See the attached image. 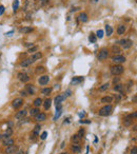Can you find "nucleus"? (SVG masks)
<instances>
[{"label":"nucleus","mask_w":137,"mask_h":154,"mask_svg":"<svg viewBox=\"0 0 137 154\" xmlns=\"http://www.w3.org/2000/svg\"><path fill=\"white\" fill-rule=\"evenodd\" d=\"M34 93H35V89H34L31 84H29V86H27V94L33 95Z\"/></svg>","instance_id":"473e14b6"},{"label":"nucleus","mask_w":137,"mask_h":154,"mask_svg":"<svg viewBox=\"0 0 137 154\" xmlns=\"http://www.w3.org/2000/svg\"><path fill=\"white\" fill-rule=\"evenodd\" d=\"M41 57H42V53L41 52H37V53H34L33 56H32V58H33L34 61H36V60H38V59H40Z\"/></svg>","instance_id":"4be33fe9"},{"label":"nucleus","mask_w":137,"mask_h":154,"mask_svg":"<svg viewBox=\"0 0 137 154\" xmlns=\"http://www.w3.org/2000/svg\"><path fill=\"white\" fill-rule=\"evenodd\" d=\"M136 115H137V113H136V112H134L133 114H130V115L126 116L124 119H123L124 126H126V127H130L131 124H132V122H133V119H136Z\"/></svg>","instance_id":"7ed1b4c3"},{"label":"nucleus","mask_w":137,"mask_h":154,"mask_svg":"<svg viewBox=\"0 0 137 154\" xmlns=\"http://www.w3.org/2000/svg\"><path fill=\"white\" fill-rule=\"evenodd\" d=\"M35 118H36V121H38V122L44 121V120L46 119V114L45 113H40L39 112V113L35 116Z\"/></svg>","instance_id":"f8f14e48"},{"label":"nucleus","mask_w":137,"mask_h":154,"mask_svg":"<svg viewBox=\"0 0 137 154\" xmlns=\"http://www.w3.org/2000/svg\"><path fill=\"white\" fill-rule=\"evenodd\" d=\"M109 82H107V83H104V84H102V86H100V88H99V91H101V92H103V91H105V90H107V89H109Z\"/></svg>","instance_id":"f704fd0d"},{"label":"nucleus","mask_w":137,"mask_h":154,"mask_svg":"<svg viewBox=\"0 0 137 154\" xmlns=\"http://www.w3.org/2000/svg\"><path fill=\"white\" fill-rule=\"evenodd\" d=\"M112 111H113V107H112L111 103H109V105H105L104 107H102L100 110H99L98 114L100 116H109L110 114L112 113Z\"/></svg>","instance_id":"f257e3e1"},{"label":"nucleus","mask_w":137,"mask_h":154,"mask_svg":"<svg viewBox=\"0 0 137 154\" xmlns=\"http://www.w3.org/2000/svg\"><path fill=\"white\" fill-rule=\"evenodd\" d=\"M71 140L73 141L74 143H76V145H77V143H79V141H80V137L78 136V134H75V135H73V136H72Z\"/></svg>","instance_id":"393cba45"},{"label":"nucleus","mask_w":137,"mask_h":154,"mask_svg":"<svg viewBox=\"0 0 137 154\" xmlns=\"http://www.w3.org/2000/svg\"><path fill=\"white\" fill-rule=\"evenodd\" d=\"M27 114V111L26 110H21V111H19L18 113L16 114V119H22L23 117H25V115Z\"/></svg>","instance_id":"4468645a"},{"label":"nucleus","mask_w":137,"mask_h":154,"mask_svg":"<svg viewBox=\"0 0 137 154\" xmlns=\"http://www.w3.org/2000/svg\"><path fill=\"white\" fill-rule=\"evenodd\" d=\"M105 33H107V36L112 35V33H113V29H112V26H110V25H105Z\"/></svg>","instance_id":"c756f323"},{"label":"nucleus","mask_w":137,"mask_h":154,"mask_svg":"<svg viewBox=\"0 0 137 154\" xmlns=\"http://www.w3.org/2000/svg\"><path fill=\"white\" fill-rule=\"evenodd\" d=\"M42 1H48V0H42Z\"/></svg>","instance_id":"864d4df0"},{"label":"nucleus","mask_w":137,"mask_h":154,"mask_svg":"<svg viewBox=\"0 0 137 154\" xmlns=\"http://www.w3.org/2000/svg\"><path fill=\"white\" fill-rule=\"evenodd\" d=\"M40 112V110L38 109V108H33V109H31L30 110V114H31V116H36L38 113Z\"/></svg>","instance_id":"5701e85b"},{"label":"nucleus","mask_w":137,"mask_h":154,"mask_svg":"<svg viewBox=\"0 0 137 154\" xmlns=\"http://www.w3.org/2000/svg\"><path fill=\"white\" fill-rule=\"evenodd\" d=\"M60 154H67V152H62V153H60Z\"/></svg>","instance_id":"8fccbe9b"},{"label":"nucleus","mask_w":137,"mask_h":154,"mask_svg":"<svg viewBox=\"0 0 137 154\" xmlns=\"http://www.w3.org/2000/svg\"><path fill=\"white\" fill-rule=\"evenodd\" d=\"M119 43L123 49H130L133 45V41L130 39H121L119 41Z\"/></svg>","instance_id":"20e7f679"},{"label":"nucleus","mask_w":137,"mask_h":154,"mask_svg":"<svg viewBox=\"0 0 137 154\" xmlns=\"http://www.w3.org/2000/svg\"><path fill=\"white\" fill-rule=\"evenodd\" d=\"M12 105H13L14 109H19V108L23 105V99L22 98H15L14 100H13Z\"/></svg>","instance_id":"6e6552de"},{"label":"nucleus","mask_w":137,"mask_h":154,"mask_svg":"<svg viewBox=\"0 0 137 154\" xmlns=\"http://www.w3.org/2000/svg\"><path fill=\"white\" fill-rule=\"evenodd\" d=\"M52 90H53L52 88H44V89H42L41 90V93L43 95H50L51 92H52Z\"/></svg>","instance_id":"bb28decb"},{"label":"nucleus","mask_w":137,"mask_h":154,"mask_svg":"<svg viewBox=\"0 0 137 154\" xmlns=\"http://www.w3.org/2000/svg\"><path fill=\"white\" fill-rule=\"evenodd\" d=\"M96 37H98V38H102L103 37V31L102 30H98V31H97Z\"/></svg>","instance_id":"e433bc0d"},{"label":"nucleus","mask_w":137,"mask_h":154,"mask_svg":"<svg viewBox=\"0 0 137 154\" xmlns=\"http://www.w3.org/2000/svg\"><path fill=\"white\" fill-rule=\"evenodd\" d=\"M42 103H43L44 109H45V110H48V109L51 108V105H52V100H51L50 98H48V99H45V100H44Z\"/></svg>","instance_id":"6ab92c4d"},{"label":"nucleus","mask_w":137,"mask_h":154,"mask_svg":"<svg viewBox=\"0 0 137 154\" xmlns=\"http://www.w3.org/2000/svg\"><path fill=\"white\" fill-rule=\"evenodd\" d=\"M82 80H83V78L82 77H76V78H73V79H72V83H79V82H81Z\"/></svg>","instance_id":"2f4dec72"},{"label":"nucleus","mask_w":137,"mask_h":154,"mask_svg":"<svg viewBox=\"0 0 137 154\" xmlns=\"http://www.w3.org/2000/svg\"><path fill=\"white\" fill-rule=\"evenodd\" d=\"M112 60H113L116 64H121V63H123L124 61H126V57L122 56V55H116V56H114L113 58H112Z\"/></svg>","instance_id":"423d86ee"},{"label":"nucleus","mask_w":137,"mask_h":154,"mask_svg":"<svg viewBox=\"0 0 137 154\" xmlns=\"http://www.w3.org/2000/svg\"><path fill=\"white\" fill-rule=\"evenodd\" d=\"M36 51H38V46H36V45H33L32 48L29 49V52L30 53H35Z\"/></svg>","instance_id":"4c0bfd02"},{"label":"nucleus","mask_w":137,"mask_h":154,"mask_svg":"<svg viewBox=\"0 0 137 154\" xmlns=\"http://www.w3.org/2000/svg\"><path fill=\"white\" fill-rule=\"evenodd\" d=\"M40 128H41V126H40V124H36V127H35V129H34L33 132H35V133H37V134H39V133H38V131L40 130Z\"/></svg>","instance_id":"a19ab883"},{"label":"nucleus","mask_w":137,"mask_h":154,"mask_svg":"<svg viewBox=\"0 0 137 154\" xmlns=\"http://www.w3.org/2000/svg\"><path fill=\"white\" fill-rule=\"evenodd\" d=\"M112 51H113L114 54H117V55H119V53H120V49L118 48V46H116V45L112 46Z\"/></svg>","instance_id":"72a5a7b5"},{"label":"nucleus","mask_w":137,"mask_h":154,"mask_svg":"<svg viewBox=\"0 0 137 154\" xmlns=\"http://www.w3.org/2000/svg\"><path fill=\"white\" fill-rule=\"evenodd\" d=\"M2 143H3L5 147H7V146H11V145H14V139H13V138H3V140H2Z\"/></svg>","instance_id":"dca6fc26"},{"label":"nucleus","mask_w":137,"mask_h":154,"mask_svg":"<svg viewBox=\"0 0 137 154\" xmlns=\"http://www.w3.org/2000/svg\"><path fill=\"white\" fill-rule=\"evenodd\" d=\"M130 154H137V148L136 147H133L132 149H131Z\"/></svg>","instance_id":"79ce46f5"},{"label":"nucleus","mask_w":137,"mask_h":154,"mask_svg":"<svg viewBox=\"0 0 137 154\" xmlns=\"http://www.w3.org/2000/svg\"><path fill=\"white\" fill-rule=\"evenodd\" d=\"M112 101H113V97H111V96H104L101 98V102L105 103V105H109V103H111Z\"/></svg>","instance_id":"2eb2a0df"},{"label":"nucleus","mask_w":137,"mask_h":154,"mask_svg":"<svg viewBox=\"0 0 137 154\" xmlns=\"http://www.w3.org/2000/svg\"><path fill=\"white\" fill-rule=\"evenodd\" d=\"M24 45H25V46H27V48H32V46H33L34 44H33V43H31V42H26V43H25Z\"/></svg>","instance_id":"c03bdc74"},{"label":"nucleus","mask_w":137,"mask_h":154,"mask_svg":"<svg viewBox=\"0 0 137 154\" xmlns=\"http://www.w3.org/2000/svg\"><path fill=\"white\" fill-rule=\"evenodd\" d=\"M113 82H114V83H117V82H119V78H115V79H114L113 80Z\"/></svg>","instance_id":"de8ad7c7"},{"label":"nucleus","mask_w":137,"mask_h":154,"mask_svg":"<svg viewBox=\"0 0 137 154\" xmlns=\"http://www.w3.org/2000/svg\"><path fill=\"white\" fill-rule=\"evenodd\" d=\"M18 6H19V1L18 0H14V3H13V10H14V12L18 10Z\"/></svg>","instance_id":"c9c22d12"},{"label":"nucleus","mask_w":137,"mask_h":154,"mask_svg":"<svg viewBox=\"0 0 137 154\" xmlns=\"http://www.w3.org/2000/svg\"><path fill=\"white\" fill-rule=\"evenodd\" d=\"M107 56H109V51H107V49H102L98 54V60H101V61L104 60V59L107 58Z\"/></svg>","instance_id":"39448f33"},{"label":"nucleus","mask_w":137,"mask_h":154,"mask_svg":"<svg viewBox=\"0 0 137 154\" xmlns=\"http://www.w3.org/2000/svg\"><path fill=\"white\" fill-rule=\"evenodd\" d=\"M48 81H50V77H48V75L40 76L39 79H38V83H39L40 86H45V84L48 83Z\"/></svg>","instance_id":"0eeeda50"},{"label":"nucleus","mask_w":137,"mask_h":154,"mask_svg":"<svg viewBox=\"0 0 137 154\" xmlns=\"http://www.w3.org/2000/svg\"><path fill=\"white\" fill-rule=\"evenodd\" d=\"M0 139H2V135L1 134H0Z\"/></svg>","instance_id":"603ef678"},{"label":"nucleus","mask_w":137,"mask_h":154,"mask_svg":"<svg viewBox=\"0 0 137 154\" xmlns=\"http://www.w3.org/2000/svg\"><path fill=\"white\" fill-rule=\"evenodd\" d=\"M41 105H42V99L40 98V97H38V98H36L35 100H34V105H35L36 108L40 107Z\"/></svg>","instance_id":"a878e982"},{"label":"nucleus","mask_w":137,"mask_h":154,"mask_svg":"<svg viewBox=\"0 0 137 154\" xmlns=\"http://www.w3.org/2000/svg\"><path fill=\"white\" fill-rule=\"evenodd\" d=\"M80 124H90V120H79Z\"/></svg>","instance_id":"49530a36"},{"label":"nucleus","mask_w":137,"mask_h":154,"mask_svg":"<svg viewBox=\"0 0 137 154\" xmlns=\"http://www.w3.org/2000/svg\"><path fill=\"white\" fill-rule=\"evenodd\" d=\"M4 13V6L3 5H0V16Z\"/></svg>","instance_id":"37998d69"},{"label":"nucleus","mask_w":137,"mask_h":154,"mask_svg":"<svg viewBox=\"0 0 137 154\" xmlns=\"http://www.w3.org/2000/svg\"><path fill=\"white\" fill-rule=\"evenodd\" d=\"M56 115H55V117H54V119L56 120V119H58L59 118V116L61 115V113H62V111H61V110H56Z\"/></svg>","instance_id":"58836bf2"},{"label":"nucleus","mask_w":137,"mask_h":154,"mask_svg":"<svg viewBox=\"0 0 137 154\" xmlns=\"http://www.w3.org/2000/svg\"><path fill=\"white\" fill-rule=\"evenodd\" d=\"M124 71V68L123 65L121 64H116V65H113L111 67V73L115 76H118V75H121Z\"/></svg>","instance_id":"f03ea898"},{"label":"nucleus","mask_w":137,"mask_h":154,"mask_svg":"<svg viewBox=\"0 0 137 154\" xmlns=\"http://www.w3.org/2000/svg\"><path fill=\"white\" fill-rule=\"evenodd\" d=\"M34 62V60H33V58H27V59H25V60H23L22 62L20 63V65L21 67H23V68H25V67H29V65H31L32 63Z\"/></svg>","instance_id":"ddd939ff"},{"label":"nucleus","mask_w":137,"mask_h":154,"mask_svg":"<svg viewBox=\"0 0 137 154\" xmlns=\"http://www.w3.org/2000/svg\"><path fill=\"white\" fill-rule=\"evenodd\" d=\"M33 31V27L31 26H23L20 29V32L21 33H30V32Z\"/></svg>","instance_id":"b1692460"},{"label":"nucleus","mask_w":137,"mask_h":154,"mask_svg":"<svg viewBox=\"0 0 137 154\" xmlns=\"http://www.w3.org/2000/svg\"><path fill=\"white\" fill-rule=\"evenodd\" d=\"M13 33H14V32L11 31V32H7V33H6L5 35H7V36H12V34H13Z\"/></svg>","instance_id":"09e8293b"},{"label":"nucleus","mask_w":137,"mask_h":154,"mask_svg":"<svg viewBox=\"0 0 137 154\" xmlns=\"http://www.w3.org/2000/svg\"><path fill=\"white\" fill-rule=\"evenodd\" d=\"M18 78L22 82H27V81H30V79H31V77H30L26 73H19L18 74Z\"/></svg>","instance_id":"9d476101"},{"label":"nucleus","mask_w":137,"mask_h":154,"mask_svg":"<svg viewBox=\"0 0 137 154\" xmlns=\"http://www.w3.org/2000/svg\"><path fill=\"white\" fill-rule=\"evenodd\" d=\"M67 98V96H65V94L63 93V94H60L58 95V96L55 97V103L56 105H59V103H62V101L64 100V99Z\"/></svg>","instance_id":"9b49d317"},{"label":"nucleus","mask_w":137,"mask_h":154,"mask_svg":"<svg viewBox=\"0 0 137 154\" xmlns=\"http://www.w3.org/2000/svg\"><path fill=\"white\" fill-rule=\"evenodd\" d=\"M44 71H45V69H44L43 67H37L36 68V70H35L36 74H38V75H39V74H42Z\"/></svg>","instance_id":"7c9ffc66"},{"label":"nucleus","mask_w":137,"mask_h":154,"mask_svg":"<svg viewBox=\"0 0 137 154\" xmlns=\"http://www.w3.org/2000/svg\"><path fill=\"white\" fill-rule=\"evenodd\" d=\"M78 18H79V20L81 21V22H86L89 17H88V15H86V13H81V14L78 16Z\"/></svg>","instance_id":"a211bd4d"},{"label":"nucleus","mask_w":137,"mask_h":154,"mask_svg":"<svg viewBox=\"0 0 137 154\" xmlns=\"http://www.w3.org/2000/svg\"><path fill=\"white\" fill-rule=\"evenodd\" d=\"M72 151H73L74 153H80L81 149H80L79 146H77V145H73V146H72Z\"/></svg>","instance_id":"cd10ccee"},{"label":"nucleus","mask_w":137,"mask_h":154,"mask_svg":"<svg viewBox=\"0 0 137 154\" xmlns=\"http://www.w3.org/2000/svg\"><path fill=\"white\" fill-rule=\"evenodd\" d=\"M12 134H13V130L11 128H8L7 131H6L4 134H2V139H3V138H10V136Z\"/></svg>","instance_id":"aec40b11"},{"label":"nucleus","mask_w":137,"mask_h":154,"mask_svg":"<svg viewBox=\"0 0 137 154\" xmlns=\"http://www.w3.org/2000/svg\"><path fill=\"white\" fill-rule=\"evenodd\" d=\"M20 94H21V96H26V95H27V92H26V91H21V92H20Z\"/></svg>","instance_id":"a18cd8bd"},{"label":"nucleus","mask_w":137,"mask_h":154,"mask_svg":"<svg viewBox=\"0 0 137 154\" xmlns=\"http://www.w3.org/2000/svg\"><path fill=\"white\" fill-rule=\"evenodd\" d=\"M17 151V147L15 145H11V146H7L5 148V153L6 154H15Z\"/></svg>","instance_id":"1a4fd4ad"},{"label":"nucleus","mask_w":137,"mask_h":154,"mask_svg":"<svg viewBox=\"0 0 137 154\" xmlns=\"http://www.w3.org/2000/svg\"><path fill=\"white\" fill-rule=\"evenodd\" d=\"M97 1H98V0H93V2H97Z\"/></svg>","instance_id":"3c124183"},{"label":"nucleus","mask_w":137,"mask_h":154,"mask_svg":"<svg viewBox=\"0 0 137 154\" xmlns=\"http://www.w3.org/2000/svg\"><path fill=\"white\" fill-rule=\"evenodd\" d=\"M114 91L119 92V93H121V94H122V92H123V84H121V83L115 84V86H114Z\"/></svg>","instance_id":"f3484780"},{"label":"nucleus","mask_w":137,"mask_h":154,"mask_svg":"<svg viewBox=\"0 0 137 154\" xmlns=\"http://www.w3.org/2000/svg\"><path fill=\"white\" fill-rule=\"evenodd\" d=\"M46 136H48V132H46V131H44V132H42V134L40 135V138H41L42 140H44V139L46 138Z\"/></svg>","instance_id":"ea45409f"},{"label":"nucleus","mask_w":137,"mask_h":154,"mask_svg":"<svg viewBox=\"0 0 137 154\" xmlns=\"http://www.w3.org/2000/svg\"><path fill=\"white\" fill-rule=\"evenodd\" d=\"M124 32H126V26L123 24H120L117 29V34L118 35H122V34H124Z\"/></svg>","instance_id":"412c9836"},{"label":"nucleus","mask_w":137,"mask_h":154,"mask_svg":"<svg viewBox=\"0 0 137 154\" xmlns=\"http://www.w3.org/2000/svg\"><path fill=\"white\" fill-rule=\"evenodd\" d=\"M89 40H90V42H92V43H95V42H96V40H97L96 35H95V34H93V33H91V35L89 36Z\"/></svg>","instance_id":"c85d7f7f"}]
</instances>
